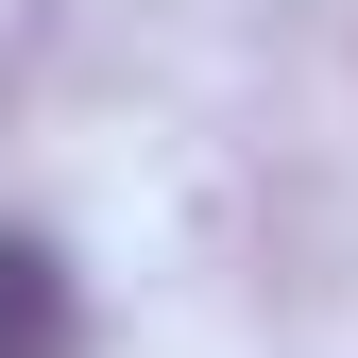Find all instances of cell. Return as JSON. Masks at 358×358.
<instances>
[{"label":"cell","instance_id":"6da1fadb","mask_svg":"<svg viewBox=\"0 0 358 358\" xmlns=\"http://www.w3.org/2000/svg\"><path fill=\"white\" fill-rule=\"evenodd\" d=\"M0 358H69V256L0 239Z\"/></svg>","mask_w":358,"mask_h":358}]
</instances>
